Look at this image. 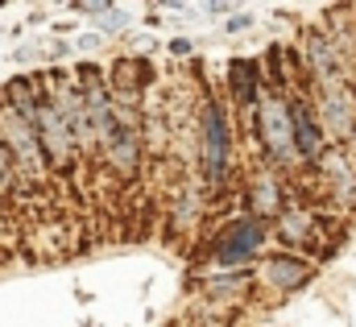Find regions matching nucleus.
I'll return each mask as SVG.
<instances>
[{
	"mask_svg": "<svg viewBox=\"0 0 356 327\" xmlns=\"http://www.w3.org/2000/svg\"><path fill=\"white\" fill-rule=\"evenodd\" d=\"M13 58H17V63H33V58H38V46H17Z\"/></svg>",
	"mask_w": 356,
	"mask_h": 327,
	"instance_id": "nucleus-18",
	"label": "nucleus"
},
{
	"mask_svg": "<svg viewBox=\"0 0 356 327\" xmlns=\"http://www.w3.org/2000/svg\"><path fill=\"white\" fill-rule=\"evenodd\" d=\"M8 186H17V166H13L8 150H4V141H0V195H4Z\"/></svg>",
	"mask_w": 356,
	"mask_h": 327,
	"instance_id": "nucleus-15",
	"label": "nucleus"
},
{
	"mask_svg": "<svg viewBox=\"0 0 356 327\" xmlns=\"http://www.w3.org/2000/svg\"><path fill=\"white\" fill-rule=\"evenodd\" d=\"M120 104V99H116ZM104 162L112 166L120 178H133L137 170H141V133H137V116H133V108L129 104H120V125H116V133L104 141Z\"/></svg>",
	"mask_w": 356,
	"mask_h": 327,
	"instance_id": "nucleus-4",
	"label": "nucleus"
},
{
	"mask_svg": "<svg viewBox=\"0 0 356 327\" xmlns=\"http://www.w3.org/2000/svg\"><path fill=\"white\" fill-rule=\"evenodd\" d=\"M75 13L95 17V33H99V38L129 29V8H116V4H75Z\"/></svg>",
	"mask_w": 356,
	"mask_h": 327,
	"instance_id": "nucleus-12",
	"label": "nucleus"
},
{
	"mask_svg": "<svg viewBox=\"0 0 356 327\" xmlns=\"http://www.w3.org/2000/svg\"><path fill=\"white\" fill-rule=\"evenodd\" d=\"M266 241V224L257 220V216H241V220H232L228 224V232L216 241V261L228 269V265H241V261H249L257 248Z\"/></svg>",
	"mask_w": 356,
	"mask_h": 327,
	"instance_id": "nucleus-6",
	"label": "nucleus"
},
{
	"mask_svg": "<svg viewBox=\"0 0 356 327\" xmlns=\"http://www.w3.org/2000/svg\"><path fill=\"white\" fill-rule=\"evenodd\" d=\"M319 125L327 137H353L356 129V95L353 87L340 79V83H323L319 87V108H315Z\"/></svg>",
	"mask_w": 356,
	"mask_h": 327,
	"instance_id": "nucleus-5",
	"label": "nucleus"
},
{
	"mask_svg": "<svg viewBox=\"0 0 356 327\" xmlns=\"http://www.w3.org/2000/svg\"><path fill=\"white\" fill-rule=\"evenodd\" d=\"M286 108H290V137H294V158H302V162H319L323 158V125H319V116H315V108L302 99V95H294V99H286Z\"/></svg>",
	"mask_w": 356,
	"mask_h": 327,
	"instance_id": "nucleus-7",
	"label": "nucleus"
},
{
	"mask_svg": "<svg viewBox=\"0 0 356 327\" xmlns=\"http://www.w3.org/2000/svg\"><path fill=\"white\" fill-rule=\"evenodd\" d=\"M257 141L273 162H294V137H290V108L282 95L257 99Z\"/></svg>",
	"mask_w": 356,
	"mask_h": 327,
	"instance_id": "nucleus-3",
	"label": "nucleus"
},
{
	"mask_svg": "<svg viewBox=\"0 0 356 327\" xmlns=\"http://www.w3.org/2000/svg\"><path fill=\"white\" fill-rule=\"evenodd\" d=\"M0 141L8 150V158L17 166V182H42L46 178V158H42V145H38V129L29 116H21L17 108H8L0 99Z\"/></svg>",
	"mask_w": 356,
	"mask_h": 327,
	"instance_id": "nucleus-1",
	"label": "nucleus"
},
{
	"mask_svg": "<svg viewBox=\"0 0 356 327\" xmlns=\"http://www.w3.org/2000/svg\"><path fill=\"white\" fill-rule=\"evenodd\" d=\"M307 278H311V265L298 261L294 253H277V257L266 261V282L277 286V290H294V286H302Z\"/></svg>",
	"mask_w": 356,
	"mask_h": 327,
	"instance_id": "nucleus-10",
	"label": "nucleus"
},
{
	"mask_svg": "<svg viewBox=\"0 0 356 327\" xmlns=\"http://www.w3.org/2000/svg\"><path fill=\"white\" fill-rule=\"evenodd\" d=\"M199 158H203L207 182L224 186L228 170H232V129L216 99H203V112H199Z\"/></svg>",
	"mask_w": 356,
	"mask_h": 327,
	"instance_id": "nucleus-2",
	"label": "nucleus"
},
{
	"mask_svg": "<svg viewBox=\"0 0 356 327\" xmlns=\"http://www.w3.org/2000/svg\"><path fill=\"white\" fill-rule=\"evenodd\" d=\"M228 87L236 95V104H257V87H261V67L249 58H232L228 63Z\"/></svg>",
	"mask_w": 356,
	"mask_h": 327,
	"instance_id": "nucleus-11",
	"label": "nucleus"
},
{
	"mask_svg": "<svg viewBox=\"0 0 356 327\" xmlns=\"http://www.w3.org/2000/svg\"><path fill=\"white\" fill-rule=\"evenodd\" d=\"M307 232H311V216H302V212H290V216L282 220V237H286V241L302 245V241H307Z\"/></svg>",
	"mask_w": 356,
	"mask_h": 327,
	"instance_id": "nucleus-14",
	"label": "nucleus"
},
{
	"mask_svg": "<svg viewBox=\"0 0 356 327\" xmlns=\"http://www.w3.org/2000/svg\"><path fill=\"white\" fill-rule=\"evenodd\" d=\"M99 46H104V38H99V33H83V38L75 42V50H83V54H91V50H99Z\"/></svg>",
	"mask_w": 356,
	"mask_h": 327,
	"instance_id": "nucleus-17",
	"label": "nucleus"
},
{
	"mask_svg": "<svg viewBox=\"0 0 356 327\" xmlns=\"http://www.w3.org/2000/svg\"><path fill=\"white\" fill-rule=\"evenodd\" d=\"M191 50H195V46H191L186 38H175V42H170V54H191Z\"/></svg>",
	"mask_w": 356,
	"mask_h": 327,
	"instance_id": "nucleus-19",
	"label": "nucleus"
},
{
	"mask_svg": "<svg viewBox=\"0 0 356 327\" xmlns=\"http://www.w3.org/2000/svg\"><path fill=\"white\" fill-rule=\"evenodd\" d=\"M307 67H311V75L315 83L323 87V83H340L344 75V58H340V46L327 38V33H319V29H311L307 33Z\"/></svg>",
	"mask_w": 356,
	"mask_h": 327,
	"instance_id": "nucleus-8",
	"label": "nucleus"
},
{
	"mask_svg": "<svg viewBox=\"0 0 356 327\" xmlns=\"http://www.w3.org/2000/svg\"><path fill=\"white\" fill-rule=\"evenodd\" d=\"M348 150H353L348 158H353V166H356V129H353V137H348Z\"/></svg>",
	"mask_w": 356,
	"mask_h": 327,
	"instance_id": "nucleus-20",
	"label": "nucleus"
},
{
	"mask_svg": "<svg viewBox=\"0 0 356 327\" xmlns=\"http://www.w3.org/2000/svg\"><path fill=\"white\" fill-rule=\"evenodd\" d=\"M323 174H327V186L336 191V199H344V203H356V166L348 154H340V150H323Z\"/></svg>",
	"mask_w": 356,
	"mask_h": 327,
	"instance_id": "nucleus-9",
	"label": "nucleus"
},
{
	"mask_svg": "<svg viewBox=\"0 0 356 327\" xmlns=\"http://www.w3.org/2000/svg\"><path fill=\"white\" fill-rule=\"evenodd\" d=\"M249 25H253V17H249V13H232V17L224 21V29H228V33H245Z\"/></svg>",
	"mask_w": 356,
	"mask_h": 327,
	"instance_id": "nucleus-16",
	"label": "nucleus"
},
{
	"mask_svg": "<svg viewBox=\"0 0 356 327\" xmlns=\"http://www.w3.org/2000/svg\"><path fill=\"white\" fill-rule=\"evenodd\" d=\"M249 203H253V216L266 224L269 216H277V182L273 178H257L253 191H249Z\"/></svg>",
	"mask_w": 356,
	"mask_h": 327,
	"instance_id": "nucleus-13",
	"label": "nucleus"
}]
</instances>
